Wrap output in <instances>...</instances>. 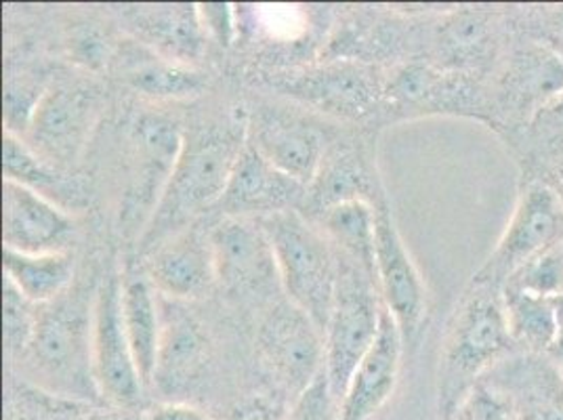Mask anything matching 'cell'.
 I'll list each match as a JSON object with an SVG mask.
<instances>
[{
  "label": "cell",
  "mask_w": 563,
  "mask_h": 420,
  "mask_svg": "<svg viewBox=\"0 0 563 420\" xmlns=\"http://www.w3.org/2000/svg\"><path fill=\"white\" fill-rule=\"evenodd\" d=\"M74 234L68 210L53 205L30 187L4 179L2 184V242L4 248L43 255L64 253Z\"/></svg>",
  "instance_id": "obj_17"
},
{
  "label": "cell",
  "mask_w": 563,
  "mask_h": 420,
  "mask_svg": "<svg viewBox=\"0 0 563 420\" xmlns=\"http://www.w3.org/2000/svg\"><path fill=\"white\" fill-rule=\"evenodd\" d=\"M563 244V205L542 179H530L493 255L473 276L475 284L505 288L528 263Z\"/></svg>",
  "instance_id": "obj_6"
},
{
  "label": "cell",
  "mask_w": 563,
  "mask_h": 420,
  "mask_svg": "<svg viewBox=\"0 0 563 420\" xmlns=\"http://www.w3.org/2000/svg\"><path fill=\"white\" fill-rule=\"evenodd\" d=\"M385 80L357 59H330L322 66L282 76V95L327 117L362 120L383 106Z\"/></svg>",
  "instance_id": "obj_11"
},
{
  "label": "cell",
  "mask_w": 563,
  "mask_h": 420,
  "mask_svg": "<svg viewBox=\"0 0 563 420\" xmlns=\"http://www.w3.org/2000/svg\"><path fill=\"white\" fill-rule=\"evenodd\" d=\"M553 301H555V309H558V322H560V328L563 330V292Z\"/></svg>",
  "instance_id": "obj_44"
},
{
  "label": "cell",
  "mask_w": 563,
  "mask_h": 420,
  "mask_svg": "<svg viewBox=\"0 0 563 420\" xmlns=\"http://www.w3.org/2000/svg\"><path fill=\"white\" fill-rule=\"evenodd\" d=\"M120 305L122 322L133 351L141 380L145 387H152L156 360L161 347L163 313L156 299V288L147 278L143 265L129 263L120 276Z\"/></svg>",
  "instance_id": "obj_24"
},
{
  "label": "cell",
  "mask_w": 563,
  "mask_h": 420,
  "mask_svg": "<svg viewBox=\"0 0 563 420\" xmlns=\"http://www.w3.org/2000/svg\"><path fill=\"white\" fill-rule=\"evenodd\" d=\"M376 212V284L383 305L394 316L404 345H417L427 324L429 297L421 272L410 257L387 198H378Z\"/></svg>",
  "instance_id": "obj_10"
},
{
  "label": "cell",
  "mask_w": 563,
  "mask_h": 420,
  "mask_svg": "<svg viewBox=\"0 0 563 420\" xmlns=\"http://www.w3.org/2000/svg\"><path fill=\"white\" fill-rule=\"evenodd\" d=\"M383 106L387 114L399 117L454 114L490 124V91L479 76L442 70L419 59L391 71L383 87Z\"/></svg>",
  "instance_id": "obj_7"
},
{
  "label": "cell",
  "mask_w": 563,
  "mask_h": 420,
  "mask_svg": "<svg viewBox=\"0 0 563 420\" xmlns=\"http://www.w3.org/2000/svg\"><path fill=\"white\" fill-rule=\"evenodd\" d=\"M290 420H341L339 401L330 391L329 378L324 371L295 401Z\"/></svg>",
  "instance_id": "obj_37"
},
{
  "label": "cell",
  "mask_w": 563,
  "mask_h": 420,
  "mask_svg": "<svg viewBox=\"0 0 563 420\" xmlns=\"http://www.w3.org/2000/svg\"><path fill=\"white\" fill-rule=\"evenodd\" d=\"M4 420H137L135 415L41 391L9 394ZM143 420V419H140Z\"/></svg>",
  "instance_id": "obj_32"
},
{
  "label": "cell",
  "mask_w": 563,
  "mask_h": 420,
  "mask_svg": "<svg viewBox=\"0 0 563 420\" xmlns=\"http://www.w3.org/2000/svg\"><path fill=\"white\" fill-rule=\"evenodd\" d=\"M484 380L509 399L517 420H563V374L547 353H511Z\"/></svg>",
  "instance_id": "obj_18"
},
{
  "label": "cell",
  "mask_w": 563,
  "mask_h": 420,
  "mask_svg": "<svg viewBox=\"0 0 563 420\" xmlns=\"http://www.w3.org/2000/svg\"><path fill=\"white\" fill-rule=\"evenodd\" d=\"M68 47L71 59L91 70H97L106 66L110 59H114L108 36L91 24L76 25L70 32Z\"/></svg>",
  "instance_id": "obj_36"
},
{
  "label": "cell",
  "mask_w": 563,
  "mask_h": 420,
  "mask_svg": "<svg viewBox=\"0 0 563 420\" xmlns=\"http://www.w3.org/2000/svg\"><path fill=\"white\" fill-rule=\"evenodd\" d=\"M318 221L334 251L352 258L376 280L375 205L366 200H345L324 210Z\"/></svg>",
  "instance_id": "obj_29"
},
{
  "label": "cell",
  "mask_w": 563,
  "mask_h": 420,
  "mask_svg": "<svg viewBox=\"0 0 563 420\" xmlns=\"http://www.w3.org/2000/svg\"><path fill=\"white\" fill-rule=\"evenodd\" d=\"M503 301L509 332L517 350L530 353H547L551 350L562 332L555 301L514 286L503 288Z\"/></svg>",
  "instance_id": "obj_31"
},
{
  "label": "cell",
  "mask_w": 563,
  "mask_h": 420,
  "mask_svg": "<svg viewBox=\"0 0 563 420\" xmlns=\"http://www.w3.org/2000/svg\"><path fill=\"white\" fill-rule=\"evenodd\" d=\"M433 45L442 70L479 76L498 55L496 18L486 11H459L438 25Z\"/></svg>",
  "instance_id": "obj_26"
},
{
  "label": "cell",
  "mask_w": 563,
  "mask_h": 420,
  "mask_svg": "<svg viewBox=\"0 0 563 420\" xmlns=\"http://www.w3.org/2000/svg\"><path fill=\"white\" fill-rule=\"evenodd\" d=\"M404 339L394 316L383 305L380 327L373 347L357 364L339 404L341 420H373L398 387Z\"/></svg>",
  "instance_id": "obj_21"
},
{
  "label": "cell",
  "mask_w": 563,
  "mask_h": 420,
  "mask_svg": "<svg viewBox=\"0 0 563 420\" xmlns=\"http://www.w3.org/2000/svg\"><path fill=\"white\" fill-rule=\"evenodd\" d=\"M122 20L143 45L161 57L191 66L207 47L198 4H135L120 7Z\"/></svg>",
  "instance_id": "obj_22"
},
{
  "label": "cell",
  "mask_w": 563,
  "mask_h": 420,
  "mask_svg": "<svg viewBox=\"0 0 563 420\" xmlns=\"http://www.w3.org/2000/svg\"><path fill=\"white\" fill-rule=\"evenodd\" d=\"M309 187L267 163L246 140L234 173L214 210L223 217L263 219L276 212L306 209Z\"/></svg>",
  "instance_id": "obj_16"
},
{
  "label": "cell",
  "mask_w": 563,
  "mask_h": 420,
  "mask_svg": "<svg viewBox=\"0 0 563 420\" xmlns=\"http://www.w3.org/2000/svg\"><path fill=\"white\" fill-rule=\"evenodd\" d=\"M99 108L101 97L91 85H55L36 99L27 120L32 152L59 168H68L87 145Z\"/></svg>",
  "instance_id": "obj_12"
},
{
  "label": "cell",
  "mask_w": 563,
  "mask_h": 420,
  "mask_svg": "<svg viewBox=\"0 0 563 420\" xmlns=\"http://www.w3.org/2000/svg\"><path fill=\"white\" fill-rule=\"evenodd\" d=\"M184 150V131L165 114H141L131 124V175L122 200L129 232L147 228ZM141 237V235H140Z\"/></svg>",
  "instance_id": "obj_8"
},
{
  "label": "cell",
  "mask_w": 563,
  "mask_h": 420,
  "mask_svg": "<svg viewBox=\"0 0 563 420\" xmlns=\"http://www.w3.org/2000/svg\"><path fill=\"white\" fill-rule=\"evenodd\" d=\"M258 221L269 237L288 301L309 316L324 334L339 276L334 246L301 210L276 212Z\"/></svg>",
  "instance_id": "obj_3"
},
{
  "label": "cell",
  "mask_w": 563,
  "mask_h": 420,
  "mask_svg": "<svg viewBox=\"0 0 563 420\" xmlns=\"http://www.w3.org/2000/svg\"><path fill=\"white\" fill-rule=\"evenodd\" d=\"M4 280L11 281L32 305H48L68 292L74 261L68 253L30 255L2 248Z\"/></svg>",
  "instance_id": "obj_30"
},
{
  "label": "cell",
  "mask_w": 563,
  "mask_h": 420,
  "mask_svg": "<svg viewBox=\"0 0 563 420\" xmlns=\"http://www.w3.org/2000/svg\"><path fill=\"white\" fill-rule=\"evenodd\" d=\"M258 351L269 374L295 401L324 371V334L290 301L265 318Z\"/></svg>",
  "instance_id": "obj_13"
},
{
  "label": "cell",
  "mask_w": 563,
  "mask_h": 420,
  "mask_svg": "<svg viewBox=\"0 0 563 420\" xmlns=\"http://www.w3.org/2000/svg\"><path fill=\"white\" fill-rule=\"evenodd\" d=\"M503 290L471 281L448 322L438 364V412L450 420L471 389L516 353Z\"/></svg>",
  "instance_id": "obj_2"
},
{
  "label": "cell",
  "mask_w": 563,
  "mask_h": 420,
  "mask_svg": "<svg viewBox=\"0 0 563 420\" xmlns=\"http://www.w3.org/2000/svg\"><path fill=\"white\" fill-rule=\"evenodd\" d=\"M246 114L212 122L184 135V150L168 179L165 194L140 237L141 255H147L170 235L191 228L194 219L214 209L246 145Z\"/></svg>",
  "instance_id": "obj_1"
},
{
  "label": "cell",
  "mask_w": 563,
  "mask_h": 420,
  "mask_svg": "<svg viewBox=\"0 0 563 420\" xmlns=\"http://www.w3.org/2000/svg\"><path fill=\"white\" fill-rule=\"evenodd\" d=\"M383 196L385 191L368 156L360 147L336 143L327 152L313 184L307 189L306 209L320 217L339 202L366 200L375 205Z\"/></svg>",
  "instance_id": "obj_25"
},
{
  "label": "cell",
  "mask_w": 563,
  "mask_h": 420,
  "mask_svg": "<svg viewBox=\"0 0 563 420\" xmlns=\"http://www.w3.org/2000/svg\"><path fill=\"white\" fill-rule=\"evenodd\" d=\"M2 320H4V343L11 353H22L27 350L38 313L32 311V303L24 295L11 284L4 280V299H2Z\"/></svg>",
  "instance_id": "obj_34"
},
{
  "label": "cell",
  "mask_w": 563,
  "mask_h": 420,
  "mask_svg": "<svg viewBox=\"0 0 563 420\" xmlns=\"http://www.w3.org/2000/svg\"><path fill=\"white\" fill-rule=\"evenodd\" d=\"M526 131L539 143L563 141V91L540 108L537 117L532 118L530 124L526 126Z\"/></svg>",
  "instance_id": "obj_39"
},
{
  "label": "cell",
  "mask_w": 563,
  "mask_h": 420,
  "mask_svg": "<svg viewBox=\"0 0 563 420\" xmlns=\"http://www.w3.org/2000/svg\"><path fill=\"white\" fill-rule=\"evenodd\" d=\"M25 351L47 394L101 406L93 378V318L78 301L45 305Z\"/></svg>",
  "instance_id": "obj_4"
},
{
  "label": "cell",
  "mask_w": 563,
  "mask_h": 420,
  "mask_svg": "<svg viewBox=\"0 0 563 420\" xmlns=\"http://www.w3.org/2000/svg\"><path fill=\"white\" fill-rule=\"evenodd\" d=\"M246 122V140L267 163L307 187L313 184L329 152V135L318 122L282 106H258Z\"/></svg>",
  "instance_id": "obj_15"
},
{
  "label": "cell",
  "mask_w": 563,
  "mask_h": 420,
  "mask_svg": "<svg viewBox=\"0 0 563 420\" xmlns=\"http://www.w3.org/2000/svg\"><path fill=\"white\" fill-rule=\"evenodd\" d=\"M217 280L228 290L251 292L278 276L276 258L258 219L223 217L211 232Z\"/></svg>",
  "instance_id": "obj_19"
},
{
  "label": "cell",
  "mask_w": 563,
  "mask_h": 420,
  "mask_svg": "<svg viewBox=\"0 0 563 420\" xmlns=\"http://www.w3.org/2000/svg\"><path fill=\"white\" fill-rule=\"evenodd\" d=\"M336 261L334 303L324 330V373L332 396L341 404L357 364L375 343L383 299L378 284L366 269L339 253Z\"/></svg>",
  "instance_id": "obj_5"
},
{
  "label": "cell",
  "mask_w": 563,
  "mask_h": 420,
  "mask_svg": "<svg viewBox=\"0 0 563 420\" xmlns=\"http://www.w3.org/2000/svg\"><path fill=\"white\" fill-rule=\"evenodd\" d=\"M505 286H514L547 299H558L563 292V244L528 263Z\"/></svg>",
  "instance_id": "obj_33"
},
{
  "label": "cell",
  "mask_w": 563,
  "mask_h": 420,
  "mask_svg": "<svg viewBox=\"0 0 563 420\" xmlns=\"http://www.w3.org/2000/svg\"><path fill=\"white\" fill-rule=\"evenodd\" d=\"M198 13L207 36L214 38L221 47L228 48L234 45V11L230 4H223V2L198 4Z\"/></svg>",
  "instance_id": "obj_38"
},
{
  "label": "cell",
  "mask_w": 563,
  "mask_h": 420,
  "mask_svg": "<svg viewBox=\"0 0 563 420\" xmlns=\"http://www.w3.org/2000/svg\"><path fill=\"white\" fill-rule=\"evenodd\" d=\"M4 179L30 187L53 205L70 212L71 209H85L91 202V189L82 179L66 173L64 168L43 161L32 147L20 140L15 133H4Z\"/></svg>",
  "instance_id": "obj_27"
},
{
  "label": "cell",
  "mask_w": 563,
  "mask_h": 420,
  "mask_svg": "<svg viewBox=\"0 0 563 420\" xmlns=\"http://www.w3.org/2000/svg\"><path fill=\"white\" fill-rule=\"evenodd\" d=\"M152 286L170 301L202 297L217 280L211 234L188 228L152 248L141 263Z\"/></svg>",
  "instance_id": "obj_20"
},
{
  "label": "cell",
  "mask_w": 563,
  "mask_h": 420,
  "mask_svg": "<svg viewBox=\"0 0 563 420\" xmlns=\"http://www.w3.org/2000/svg\"><path fill=\"white\" fill-rule=\"evenodd\" d=\"M163 330L154 373V387L165 396L186 394L207 366L209 341L202 324L177 301L161 307Z\"/></svg>",
  "instance_id": "obj_23"
},
{
  "label": "cell",
  "mask_w": 563,
  "mask_h": 420,
  "mask_svg": "<svg viewBox=\"0 0 563 420\" xmlns=\"http://www.w3.org/2000/svg\"><path fill=\"white\" fill-rule=\"evenodd\" d=\"M450 420H517L509 399L484 378L459 404Z\"/></svg>",
  "instance_id": "obj_35"
},
{
  "label": "cell",
  "mask_w": 563,
  "mask_h": 420,
  "mask_svg": "<svg viewBox=\"0 0 563 420\" xmlns=\"http://www.w3.org/2000/svg\"><path fill=\"white\" fill-rule=\"evenodd\" d=\"M542 181L558 194V198L562 200L563 205V158H558L555 163L547 168Z\"/></svg>",
  "instance_id": "obj_43"
},
{
  "label": "cell",
  "mask_w": 563,
  "mask_h": 420,
  "mask_svg": "<svg viewBox=\"0 0 563 420\" xmlns=\"http://www.w3.org/2000/svg\"><path fill=\"white\" fill-rule=\"evenodd\" d=\"M228 420H280L276 406L267 401L265 397H249L235 404Z\"/></svg>",
  "instance_id": "obj_42"
},
{
  "label": "cell",
  "mask_w": 563,
  "mask_h": 420,
  "mask_svg": "<svg viewBox=\"0 0 563 420\" xmlns=\"http://www.w3.org/2000/svg\"><path fill=\"white\" fill-rule=\"evenodd\" d=\"M143 420H211V417L191 406L186 401H165V404H158L154 408H150L143 417Z\"/></svg>",
  "instance_id": "obj_41"
},
{
  "label": "cell",
  "mask_w": 563,
  "mask_h": 420,
  "mask_svg": "<svg viewBox=\"0 0 563 420\" xmlns=\"http://www.w3.org/2000/svg\"><path fill=\"white\" fill-rule=\"evenodd\" d=\"M93 378L106 408L129 415L143 408L145 385L124 332L118 274H108L95 297Z\"/></svg>",
  "instance_id": "obj_9"
},
{
  "label": "cell",
  "mask_w": 563,
  "mask_h": 420,
  "mask_svg": "<svg viewBox=\"0 0 563 420\" xmlns=\"http://www.w3.org/2000/svg\"><path fill=\"white\" fill-rule=\"evenodd\" d=\"M532 24L537 43L563 57V7L553 11H537Z\"/></svg>",
  "instance_id": "obj_40"
},
{
  "label": "cell",
  "mask_w": 563,
  "mask_h": 420,
  "mask_svg": "<svg viewBox=\"0 0 563 420\" xmlns=\"http://www.w3.org/2000/svg\"><path fill=\"white\" fill-rule=\"evenodd\" d=\"M563 91V57L551 48L530 43L517 48L490 89V126H528L542 106Z\"/></svg>",
  "instance_id": "obj_14"
},
{
  "label": "cell",
  "mask_w": 563,
  "mask_h": 420,
  "mask_svg": "<svg viewBox=\"0 0 563 420\" xmlns=\"http://www.w3.org/2000/svg\"><path fill=\"white\" fill-rule=\"evenodd\" d=\"M117 59L124 80L154 99H184L205 89V76L186 64L145 53L137 47L120 51Z\"/></svg>",
  "instance_id": "obj_28"
}]
</instances>
